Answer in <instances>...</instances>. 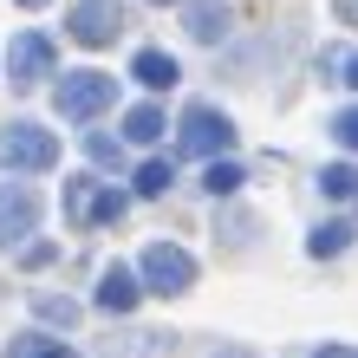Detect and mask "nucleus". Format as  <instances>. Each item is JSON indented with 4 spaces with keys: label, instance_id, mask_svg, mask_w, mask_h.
I'll return each mask as SVG.
<instances>
[{
    "label": "nucleus",
    "instance_id": "nucleus-12",
    "mask_svg": "<svg viewBox=\"0 0 358 358\" xmlns=\"http://www.w3.org/2000/svg\"><path fill=\"white\" fill-rule=\"evenodd\" d=\"M7 358H72L66 339H46V332H20V339L7 345Z\"/></svg>",
    "mask_w": 358,
    "mask_h": 358
},
{
    "label": "nucleus",
    "instance_id": "nucleus-13",
    "mask_svg": "<svg viewBox=\"0 0 358 358\" xmlns=\"http://www.w3.org/2000/svg\"><path fill=\"white\" fill-rule=\"evenodd\" d=\"M163 131H170V124H163V111H157V104H137V111L124 117V137H131V143H157Z\"/></svg>",
    "mask_w": 358,
    "mask_h": 358
},
{
    "label": "nucleus",
    "instance_id": "nucleus-4",
    "mask_svg": "<svg viewBox=\"0 0 358 358\" xmlns=\"http://www.w3.org/2000/svg\"><path fill=\"white\" fill-rule=\"evenodd\" d=\"M228 143H235L228 111H215V104H189L182 111V124H176V150L182 157H222Z\"/></svg>",
    "mask_w": 358,
    "mask_h": 358
},
{
    "label": "nucleus",
    "instance_id": "nucleus-15",
    "mask_svg": "<svg viewBox=\"0 0 358 358\" xmlns=\"http://www.w3.org/2000/svg\"><path fill=\"white\" fill-rule=\"evenodd\" d=\"M176 182V163H143V170H137V196H163V189H170Z\"/></svg>",
    "mask_w": 358,
    "mask_h": 358
},
{
    "label": "nucleus",
    "instance_id": "nucleus-5",
    "mask_svg": "<svg viewBox=\"0 0 358 358\" xmlns=\"http://www.w3.org/2000/svg\"><path fill=\"white\" fill-rule=\"evenodd\" d=\"M66 33L78 39V46H111V39L124 33V0H72Z\"/></svg>",
    "mask_w": 358,
    "mask_h": 358
},
{
    "label": "nucleus",
    "instance_id": "nucleus-1",
    "mask_svg": "<svg viewBox=\"0 0 358 358\" xmlns=\"http://www.w3.org/2000/svg\"><path fill=\"white\" fill-rule=\"evenodd\" d=\"M0 163H7L13 176H39V170L59 163V137L39 131L33 117H13V124H0Z\"/></svg>",
    "mask_w": 358,
    "mask_h": 358
},
{
    "label": "nucleus",
    "instance_id": "nucleus-10",
    "mask_svg": "<svg viewBox=\"0 0 358 358\" xmlns=\"http://www.w3.org/2000/svg\"><path fill=\"white\" fill-rule=\"evenodd\" d=\"M131 78H137L143 92H170L176 78H182V66H176L170 52H157V46H143V52L131 59Z\"/></svg>",
    "mask_w": 358,
    "mask_h": 358
},
{
    "label": "nucleus",
    "instance_id": "nucleus-9",
    "mask_svg": "<svg viewBox=\"0 0 358 358\" xmlns=\"http://www.w3.org/2000/svg\"><path fill=\"white\" fill-rule=\"evenodd\" d=\"M137 300H143L137 273H131V267H104V280H98V306L124 320V313H137Z\"/></svg>",
    "mask_w": 358,
    "mask_h": 358
},
{
    "label": "nucleus",
    "instance_id": "nucleus-21",
    "mask_svg": "<svg viewBox=\"0 0 358 358\" xmlns=\"http://www.w3.org/2000/svg\"><path fill=\"white\" fill-rule=\"evenodd\" d=\"M332 85H352V52H345V46L332 52Z\"/></svg>",
    "mask_w": 358,
    "mask_h": 358
},
{
    "label": "nucleus",
    "instance_id": "nucleus-6",
    "mask_svg": "<svg viewBox=\"0 0 358 358\" xmlns=\"http://www.w3.org/2000/svg\"><path fill=\"white\" fill-rule=\"evenodd\" d=\"M39 189L33 182H7L0 189V248H27V235L39 228Z\"/></svg>",
    "mask_w": 358,
    "mask_h": 358
},
{
    "label": "nucleus",
    "instance_id": "nucleus-2",
    "mask_svg": "<svg viewBox=\"0 0 358 358\" xmlns=\"http://www.w3.org/2000/svg\"><path fill=\"white\" fill-rule=\"evenodd\" d=\"M52 104H59L66 124H92V117H104L117 104V78H104V72H66L59 92H52Z\"/></svg>",
    "mask_w": 358,
    "mask_h": 358
},
{
    "label": "nucleus",
    "instance_id": "nucleus-14",
    "mask_svg": "<svg viewBox=\"0 0 358 358\" xmlns=\"http://www.w3.org/2000/svg\"><path fill=\"white\" fill-rule=\"evenodd\" d=\"M202 189H208V196H235V189H241V163H228V157H208Z\"/></svg>",
    "mask_w": 358,
    "mask_h": 358
},
{
    "label": "nucleus",
    "instance_id": "nucleus-7",
    "mask_svg": "<svg viewBox=\"0 0 358 358\" xmlns=\"http://www.w3.org/2000/svg\"><path fill=\"white\" fill-rule=\"evenodd\" d=\"M124 208H131V202H124L117 189H98L92 176H72L66 182V215L72 222H117Z\"/></svg>",
    "mask_w": 358,
    "mask_h": 358
},
{
    "label": "nucleus",
    "instance_id": "nucleus-19",
    "mask_svg": "<svg viewBox=\"0 0 358 358\" xmlns=\"http://www.w3.org/2000/svg\"><path fill=\"white\" fill-rule=\"evenodd\" d=\"M85 150H92V163H117V157H124V150H117V137H104V131L85 137Z\"/></svg>",
    "mask_w": 358,
    "mask_h": 358
},
{
    "label": "nucleus",
    "instance_id": "nucleus-18",
    "mask_svg": "<svg viewBox=\"0 0 358 358\" xmlns=\"http://www.w3.org/2000/svg\"><path fill=\"white\" fill-rule=\"evenodd\" d=\"M320 189H326L332 202H345V196H352V163H332V170L320 176Z\"/></svg>",
    "mask_w": 358,
    "mask_h": 358
},
{
    "label": "nucleus",
    "instance_id": "nucleus-22",
    "mask_svg": "<svg viewBox=\"0 0 358 358\" xmlns=\"http://www.w3.org/2000/svg\"><path fill=\"white\" fill-rule=\"evenodd\" d=\"M313 358H358V352H352V345L339 339V345H320V352H313Z\"/></svg>",
    "mask_w": 358,
    "mask_h": 358
},
{
    "label": "nucleus",
    "instance_id": "nucleus-8",
    "mask_svg": "<svg viewBox=\"0 0 358 358\" xmlns=\"http://www.w3.org/2000/svg\"><path fill=\"white\" fill-rule=\"evenodd\" d=\"M59 66V52H52V39L46 33H20L13 46H7V72H13V85H39V78H52Z\"/></svg>",
    "mask_w": 358,
    "mask_h": 358
},
{
    "label": "nucleus",
    "instance_id": "nucleus-11",
    "mask_svg": "<svg viewBox=\"0 0 358 358\" xmlns=\"http://www.w3.org/2000/svg\"><path fill=\"white\" fill-rule=\"evenodd\" d=\"M182 20H189V33H196L202 46L228 33V7H222V0H189V13H182Z\"/></svg>",
    "mask_w": 358,
    "mask_h": 358
},
{
    "label": "nucleus",
    "instance_id": "nucleus-20",
    "mask_svg": "<svg viewBox=\"0 0 358 358\" xmlns=\"http://www.w3.org/2000/svg\"><path fill=\"white\" fill-rule=\"evenodd\" d=\"M332 137H339V150H352V143H358V117H352V104L332 117Z\"/></svg>",
    "mask_w": 358,
    "mask_h": 358
},
{
    "label": "nucleus",
    "instance_id": "nucleus-16",
    "mask_svg": "<svg viewBox=\"0 0 358 358\" xmlns=\"http://www.w3.org/2000/svg\"><path fill=\"white\" fill-rule=\"evenodd\" d=\"M345 241H352V222H332V228H320V235H313L306 248L326 261V255H345Z\"/></svg>",
    "mask_w": 358,
    "mask_h": 358
},
{
    "label": "nucleus",
    "instance_id": "nucleus-17",
    "mask_svg": "<svg viewBox=\"0 0 358 358\" xmlns=\"http://www.w3.org/2000/svg\"><path fill=\"white\" fill-rule=\"evenodd\" d=\"M33 306H39V320H52V326H72V320H78V306H72V300H52V293H39Z\"/></svg>",
    "mask_w": 358,
    "mask_h": 358
},
{
    "label": "nucleus",
    "instance_id": "nucleus-24",
    "mask_svg": "<svg viewBox=\"0 0 358 358\" xmlns=\"http://www.w3.org/2000/svg\"><path fill=\"white\" fill-rule=\"evenodd\" d=\"M157 7H176V0H157Z\"/></svg>",
    "mask_w": 358,
    "mask_h": 358
},
{
    "label": "nucleus",
    "instance_id": "nucleus-23",
    "mask_svg": "<svg viewBox=\"0 0 358 358\" xmlns=\"http://www.w3.org/2000/svg\"><path fill=\"white\" fill-rule=\"evenodd\" d=\"M215 358H255V352H235V345H228V352H215Z\"/></svg>",
    "mask_w": 358,
    "mask_h": 358
},
{
    "label": "nucleus",
    "instance_id": "nucleus-3",
    "mask_svg": "<svg viewBox=\"0 0 358 358\" xmlns=\"http://www.w3.org/2000/svg\"><path fill=\"white\" fill-rule=\"evenodd\" d=\"M137 280H143V293H189L196 287V261H189V248H176V241H150L143 248V261H137Z\"/></svg>",
    "mask_w": 358,
    "mask_h": 358
}]
</instances>
